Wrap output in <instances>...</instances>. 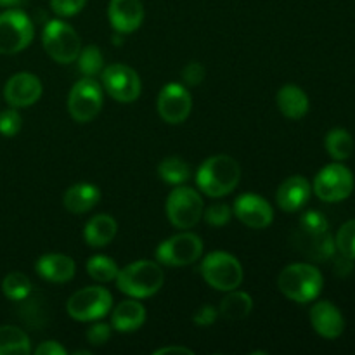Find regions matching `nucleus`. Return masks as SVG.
I'll list each match as a JSON object with an SVG mask.
<instances>
[{"label":"nucleus","mask_w":355,"mask_h":355,"mask_svg":"<svg viewBox=\"0 0 355 355\" xmlns=\"http://www.w3.org/2000/svg\"><path fill=\"white\" fill-rule=\"evenodd\" d=\"M203 253V241L193 232H180L172 236L156 250L159 263L168 267H184L196 262Z\"/></svg>","instance_id":"nucleus-10"},{"label":"nucleus","mask_w":355,"mask_h":355,"mask_svg":"<svg viewBox=\"0 0 355 355\" xmlns=\"http://www.w3.org/2000/svg\"><path fill=\"white\" fill-rule=\"evenodd\" d=\"M2 291L9 300L21 302L31 293V281L30 277L24 276L23 272H10L3 277Z\"/></svg>","instance_id":"nucleus-30"},{"label":"nucleus","mask_w":355,"mask_h":355,"mask_svg":"<svg viewBox=\"0 0 355 355\" xmlns=\"http://www.w3.org/2000/svg\"><path fill=\"white\" fill-rule=\"evenodd\" d=\"M312 194V186L302 175H293L284 180L276 193V201L281 210L298 211L309 203Z\"/></svg>","instance_id":"nucleus-18"},{"label":"nucleus","mask_w":355,"mask_h":355,"mask_svg":"<svg viewBox=\"0 0 355 355\" xmlns=\"http://www.w3.org/2000/svg\"><path fill=\"white\" fill-rule=\"evenodd\" d=\"M118 266L113 259L104 255H96L87 262V272L97 283H110V281L116 279L118 276Z\"/></svg>","instance_id":"nucleus-29"},{"label":"nucleus","mask_w":355,"mask_h":355,"mask_svg":"<svg viewBox=\"0 0 355 355\" xmlns=\"http://www.w3.org/2000/svg\"><path fill=\"white\" fill-rule=\"evenodd\" d=\"M333 259H335V257H333ZM352 259H349V257L340 253V257L335 259V272L340 274V276H347V274L352 270Z\"/></svg>","instance_id":"nucleus-42"},{"label":"nucleus","mask_w":355,"mask_h":355,"mask_svg":"<svg viewBox=\"0 0 355 355\" xmlns=\"http://www.w3.org/2000/svg\"><path fill=\"white\" fill-rule=\"evenodd\" d=\"M78 61V69L83 73L85 76H90L94 78L96 75L103 73L104 69V58L103 52L97 45H89V47L82 49L76 58Z\"/></svg>","instance_id":"nucleus-31"},{"label":"nucleus","mask_w":355,"mask_h":355,"mask_svg":"<svg viewBox=\"0 0 355 355\" xmlns=\"http://www.w3.org/2000/svg\"><path fill=\"white\" fill-rule=\"evenodd\" d=\"M24 2L26 0H0V7H9V9H12V7L23 6Z\"/></svg>","instance_id":"nucleus-44"},{"label":"nucleus","mask_w":355,"mask_h":355,"mask_svg":"<svg viewBox=\"0 0 355 355\" xmlns=\"http://www.w3.org/2000/svg\"><path fill=\"white\" fill-rule=\"evenodd\" d=\"M158 175L159 179L165 180V182L173 184V186H179V184L189 180L191 166L187 165L184 159L175 158V156H173V158H166L159 163Z\"/></svg>","instance_id":"nucleus-28"},{"label":"nucleus","mask_w":355,"mask_h":355,"mask_svg":"<svg viewBox=\"0 0 355 355\" xmlns=\"http://www.w3.org/2000/svg\"><path fill=\"white\" fill-rule=\"evenodd\" d=\"M3 96L12 107L33 106L42 96V82L31 73H17L6 83Z\"/></svg>","instance_id":"nucleus-15"},{"label":"nucleus","mask_w":355,"mask_h":355,"mask_svg":"<svg viewBox=\"0 0 355 355\" xmlns=\"http://www.w3.org/2000/svg\"><path fill=\"white\" fill-rule=\"evenodd\" d=\"M232 208L225 203H214L205 210V220L214 227H220L231 220Z\"/></svg>","instance_id":"nucleus-35"},{"label":"nucleus","mask_w":355,"mask_h":355,"mask_svg":"<svg viewBox=\"0 0 355 355\" xmlns=\"http://www.w3.org/2000/svg\"><path fill=\"white\" fill-rule=\"evenodd\" d=\"M42 42L47 54L59 64L75 62L82 51V42L78 33L61 19L47 21L42 33Z\"/></svg>","instance_id":"nucleus-4"},{"label":"nucleus","mask_w":355,"mask_h":355,"mask_svg":"<svg viewBox=\"0 0 355 355\" xmlns=\"http://www.w3.org/2000/svg\"><path fill=\"white\" fill-rule=\"evenodd\" d=\"M241 179L238 162L227 155L208 158L196 173V184L207 196L222 198L232 193Z\"/></svg>","instance_id":"nucleus-1"},{"label":"nucleus","mask_w":355,"mask_h":355,"mask_svg":"<svg viewBox=\"0 0 355 355\" xmlns=\"http://www.w3.org/2000/svg\"><path fill=\"white\" fill-rule=\"evenodd\" d=\"M110 336H111V326L103 324V322L90 326V328L87 329V340H89V343H92V345L96 347L104 345V343L110 340Z\"/></svg>","instance_id":"nucleus-39"},{"label":"nucleus","mask_w":355,"mask_h":355,"mask_svg":"<svg viewBox=\"0 0 355 355\" xmlns=\"http://www.w3.org/2000/svg\"><path fill=\"white\" fill-rule=\"evenodd\" d=\"M300 231L307 234H319V232L329 231V224L321 211H305L300 217Z\"/></svg>","instance_id":"nucleus-33"},{"label":"nucleus","mask_w":355,"mask_h":355,"mask_svg":"<svg viewBox=\"0 0 355 355\" xmlns=\"http://www.w3.org/2000/svg\"><path fill=\"white\" fill-rule=\"evenodd\" d=\"M73 354H75V355H80V354H85V355H89L90 352H89V350H76V352H73Z\"/></svg>","instance_id":"nucleus-45"},{"label":"nucleus","mask_w":355,"mask_h":355,"mask_svg":"<svg viewBox=\"0 0 355 355\" xmlns=\"http://www.w3.org/2000/svg\"><path fill=\"white\" fill-rule=\"evenodd\" d=\"M277 106L281 113L290 120H300L309 111V97L300 87L284 85L277 92Z\"/></svg>","instance_id":"nucleus-24"},{"label":"nucleus","mask_w":355,"mask_h":355,"mask_svg":"<svg viewBox=\"0 0 355 355\" xmlns=\"http://www.w3.org/2000/svg\"><path fill=\"white\" fill-rule=\"evenodd\" d=\"M146 322V309L137 298L134 300H125L111 314V328L121 333L137 331Z\"/></svg>","instance_id":"nucleus-21"},{"label":"nucleus","mask_w":355,"mask_h":355,"mask_svg":"<svg viewBox=\"0 0 355 355\" xmlns=\"http://www.w3.org/2000/svg\"><path fill=\"white\" fill-rule=\"evenodd\" d=\"M30 338L16 326H0V355H28Z\"/></svg>","instance_id":"nucleus-26"},{"label":"nucleus","mask_w":355,"mask_h":355,"mask_svg":"<svg viewBox=\"0 0 355 355\" xmlns=\"http://www.w3.org/2000/svg\"><path fill=\"white\" fill-rule=\"evenodd\" d=\"M165 354H186V355H193V350L184 349V347H163V349L155 350V355H165Z\"/></svg>","instance_id":"nucleus-43"},{"label":"nucleus","mask_w":355,"mask_h":355,"mask_svg":"<svg viewBox=\"0 0 355 355\" xmlns=\"http://www.w3.org/2000/svg\"><path fill=\"white\" fill-rule=\"evenodd\" d=\"M23 309H21V312H23V321H26L28 324L31 326H42L45 321V311L44 307H42V304L38 302V298H30V295H28L24 300Z\"/></svg>","instance_id":"nucleus-34"},{"label":"nucleus","mask_w":355,"mask_h":355,"mask_svg":"<svg viewBox=\"0 0 355 355\" xmlns=\"http://www.w3.org/2000/svg\"><path fill=\"white\" fill-rule=\"evenodd\" d=\"M322 274L311 263H291L284 267L277 279L281 293L297 304H309L315 300L322 290Z\"/></svg>","instance_id":"nucleus-3"},{"label":"nucleus","mask_w":355,"mask_h":355,"mask_svg":"<svg viewBox=\"0 0 355 355\" xmlns=\"http://www.w3.org/2000/svg\"><path fill=\"white\" fill-rule=\"evenodd\" d=\"M107 17L120 35L132 33L144 21V7L141 0H111L107 7Z\"/></svg>","instance_id":"nucleus-16"},{"label":"nucleus","mask_w":355,"mask_h":355,"mask_svg":"<svg viewBox=\"0 0 355 355\" xmlns=\"http://www.w3.org/2000/svg\"><path fill=\"white\" fill-rule=\"evenodd\" d=\"M193 110V99L186 87L180 83H168L158 96V113L166 123L179 125L187 120Z\"/></svg>","instance_id":"nucleus-13"},{"label":"nucleus","mask_w":355,"mask_h":355,"mask_svg":"<svg viewBox=\"0 0 355 355\" xmlns=\"http://www.w3.org/2000/svg\"><path fill=\"white\" fill-rule=\"evenodd\" d=\"M311 324L314 331L322 338L335 340L342 336L343 329H345V319L335 304L321 300L311 309Z\"/></svg>","instance_id":"nucleus-17"},{"label":"nucleus","mask_w":355,"mask_h":355,"mask_svg":"<svg viewBox=\"0 0 355 355\" xmlns=\"http://www.w3.org/2000/svg\"><path fill=\"white\" fill-rule=\"evenodd\" d=\"M103 87L106 92L118 103H134L141 96V78L127 64H111L101 73Z\"/></svg>","instance_id":"nucleus-12"},{"label":"nucleus","mask_w":355,"mask_h":355,"mask_svg":"<svg viewBox=\"0 0 355 355\" xmlns=\"http://www.w3.org/2000/svg\"><path fill=\"white\" fill-rule=\"evenodd\" d=\"M205 75H207V71H205L203 64H201V62H198V61L189 62V64L184 66V69H182L184 82H186L187 85H191V87L200 85V83L205 80Z\"/></svg>","instance_id":"nucleus-38"},{"label":"nucleus","mask_w":355,"mask_h":355,"mask_svg":"<svg viewBox=\"0 0 355 355\" xmlns=\"http://www.w3.org/2000/svg\"><path fill=\"white\" fill-rule=\"evenodd\" d=\"M116 220L111 215L101 214L87 222L83 238H85L87 245L92 246V248H103V246L110 245L113 241V238L116 236Z\"/></svg>","instance_id":"nucleus-23"},{"label":"nucleus","mask_w":355,"mask_h":355,"mask_svg":"<svg viewBox=\"0 0 355 355\" xmlns=\"http://www.w3.org/2000/svg\"><path fill=\"white\" fill-rule=\"evenodd\" d=\"M295 245L300 248L304 255L315 262H326L333 259L336 253L335 239L331 238L329 231L319 232V234H307L304 231H298V234L295 236Z\"/></svg>","instance_id":"nucleus-20"},{"label":"nucleus","mask_w":355,"mask_h":355,"mask_svg":"<svg viewBox=\"0 0 355 355\" xmlns=\"http://www.w3.org/2000/svg\"><path fill=\"white\" fill-rule=\"evenodd\" d=\"M252 309H253V300L248 293L232 290L231 293L220 302L218 314H220L222 318L229 319V321H239V319L248 318Z\"/></svg>","instance_id":"nucleus-25"},{"label":"nucleus","mask_w":355,"mask_h":355,"mask_svg":"<svg viewBox=\"0 0 355 355\" xmlns=\"http://www.w3.org/2000/svg\"><path fill=\"white\" fill-rule=\"evenodd\" d=\"M232 211L239 222L252 229H266L274 220L272 207L266 198L259 194H241L234 201Z\"/></svg>","instance_id":"nucleus-14"},{"label":"nucleus","mask_w":355,"mask_h":355,"mask_svg":"<svg viewBox=\"0 0 355 355\" xmlns=\"http://www.w3.org/2000/svg\"><path fill=\"white\" fill-rule=\"evenodd\" d=\"M87 0H51V9L61 17H71L85 7Z\"/></svg>","instance_id":"nucleus-37"},{"label":"nucleus","mask_w":355,"mask_h":355,"mask_svg":"<svg viewBox=\"0 0 355 355\" xmlns=\"http://www.w3.org/2000/svg\"><path fill=\"white\" fill-rule=\"evenodd\" d=\"M101 200V193L97 186L89 182H80L69 187L62 196V205L71 214L80 215L92 210Z\"/></svg>","instance_id":"nucleus-22"},{"label":"nucleus","mask_w":355,"mask_h":355,"mask_svg":"<svg viewBox=\"0 0 355 355\" xmlns=\"http://www.w3.org/2000/svg\"><path fill=\"white\" fill-rule=\"evenodd\" d=\"M165 283L163 269L151 260H139L118 270L116 288L130 298H148L162 290Z\"/></svg>","instance_id":"nucleus-2"},{"label":"nucleus","mask_w":355,"mask_h":355,"mask_svg":"<svg viewBox=\"0 0 355 355\" xmlns=\"http://www.w3.org/2000/svg\"><path fill=\"white\" fill-rule=\"evenodd\" d=\"M113 305V297L106 288L89 286L76 291L68 300L66 311L75 321L90 322L107 315Z\"/></svg>","instance_id":"nucleus-7"},{"label":"nucleus","mask_w":355,"mask_h":355,"mask_svg":"<svg viewBox=\"0 0 355 355\" xmlns=\"http://www.w3.org/2000/svg\"><path fill=\"white\" fill-rule=\"evenodd\" d=\"M326 151L335 162H345L354 153V139L345 128H333L326 134Z\"/></svg>","instance_id":"nucleus-27"},{"label":"nucleus","mask_w":355,"mask_h":355,"mask_svg":"<svg viewBox=\"0 0 355 355\" xmlns=\"http://www.w3.org/2000/svg\"><path fill=\"white\" fill-rule=\"evenodd\" d=\"M21 127H23V120L16 107L0 113V134L6 137H14L21 130Z\"/></svg>","instance_id":"nucleus-36"},{"label":"nucleus","mask_w":355,"mask_h":355,"mask_svg":"<svg viewBox=\"0 0 355 355\" xmlns=\"http://www.w3.org/2000/svg\"><path fill=\"white\" fill-rule=\"evenodd\" d=\"M200 272L214 290L232 291L243 283V267L234 255L214 252L201 262Z\"/></svg>","instance_id":"nucleus-5"},{"label":"nucleus","mask_w":355,"mask_h":355,"mask_svg":"<svg viewBox=\"0 0 355 355\" xmlns=\"http://www.w3.org/2000/svg\"><path fill=\"white\" fill-rule=\"evenodd\" d=\"M37 355H64L66 349L59 345L58 342H44L42 345L37 347L35 350Z\"/></svg>","instance_id":"nucleus-41"},{"label":"nucleus","mask_w":355,"mask_h":355,"mask_svg":"<svg viewBox=\"0 0 355 355\" xmlns=\"http://www.w3.org/2000/svg\"><path fill=\"white\" fill-rule=\"evenodd\" d=\"M218 315V311L215 307H211V305H203V307H200L196 311V314L193 315V321L196 322L198 326H203V328H207V326H211L215 322V319H217Z\"/></svg>","instance_id":"nucleus-40"},{"label":"nucleus","mask_w":355,"mask_h":355,"mask_svg":"<svg viewBox=\"0 0 355 355\" xmlns=\"http://www.w3.org/2000/svg\"><path fill=\"white\" fill-rule=\"evenodd\" d=\"M35 269L40 277L49 283H66L75 276V260L62 253H47L42 255L35 263Z\"/></svg>","instance_id":"nucleus-19"},{"label":"nucleus","mask_w":355,"mask_h":355,"mask_svg":"<svg viewBox=\"0 0 355 355\" xmlns=\"http://www.w3.org/2000/svg\"><path fill=\"white\" fill-rule=\"evenodd\" d=\"M335 245L336 250H338L342 255L355 260V218L354 220L345 222V224L340 227L335 239Z\"/></svg>","instance_id":"nucleus-32"},{"label":"nucleus","mask_w":355,"mask_h":355,"mask_svg":"<svg viewBox=\"0 0 355 355\" xmlns=\"http://www.w3.org/2000/svg\"><path fill=\"white\" fill-rule=\"evenodd\" d=\"M203 200L191 187H177L166 200L168 220L179 229H191L203 217Z\"/></svg>","instance_id":"nucleus-11"},{"label":"nucleus","mask_w":355,"mask_h":355,"mask_svg":"<svg viewBox=\"0 0 355 355\" xmlns=\"http://www.w3.org/2000/svg\"><path fill=\"white\" fill-rule=\"evenodd\" d=\"M35 35L30 17L17 9L0 14V54H17L31 44Z\"/></svg>","instance_id":"nucleus-6"},{"label":"nucleus","mask_w":355,"mask_h":355,"mask_svg":"<svg viewBox=\"0 0 355 355\" xmlns=\"http://www.w3.org/2000/svg\"><path fill=\"white\" fill-rule=\"evenodd\" d=\"M314 193L326 203H338L347 200L354 191V175L342 163H331L315 175Z\"/></svg>","instance_id":"nucleus-9"},{"label":"nucleus","mask_w":355,"mask_h":355,"mask_svg":"<svg viewBox=\"0 0 355 355\" xmlns=\"http://www.w3.org/2000/svg\"><path fill=\"white\" fill-rule=\"evenodd\" d=\"M103 87L90 76L78 80L68 96V111L78 123H89L103 107Z\"/></svg>","instance_id":"nucleus-8"}]
</instances>
